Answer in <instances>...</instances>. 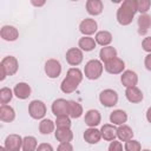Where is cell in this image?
I'll return each instance as SVG.
<instances>
[{
  "instance_id": "obj_23",
  "label": "cell",
  "mask_w": 151,
  "mask_h": 151,
  "mask_svg": "<svg viewBox=\"0 0 151 151\" xmlns=\"http://www.w3.org/2000/svg\"><path fill=\"white\" fill-rule=\"evenodd\" d=\"M0 119L4 123H11L15 119V111L9 105H1L0 106Z\"/></svg>"
},
{
  "instance_id": "obj_24",
  "label": "cell",
  "mask_w": 151,
  "mask_h": 151,
  "mask_svg": "<svg viewBox=\"0 0 151 151\" xmlns=\"http://www.w3.org/2000/svg\"><path fill=\"white\" fill-rule=\"evenodd\" d=\"M99 57H100V60L105 64V63H107V61L117 58V50L113 46L101 47L100 51H99Z\"/></svg>"
},
{
  "instance_id": "obj_1",
  "label": "cell",
  "mask_w": 151,
  "mask_h": 151,
  "mask_svg": "<svg viewBox=\"0 0 151 151\" xmlns=\"http://www.w3.org/2000/svg\"><path fill=\"white\" fill-rule=\"evenodd\" d=\"M83 78H84V74L78 67H71L67 71L66 77L64 78V80L60 84V90L64 93L74 92L78 88L79 84L83 81Z\"/></svg>"
},
{
  "instance_id": "obj_19",
  "label": "cell",
  "mask_w": 151,
  "mask_h": 151,
  "mask_svg": "<svg viewBox=\"0 0 151 151\" xmlns=\"http://www.w3.org/2000/svg\"><path fill=\"white\" fill-rule=\"evenodd\" d=\"M84 139L88 144H97V143H99V140L101 139L100 130H98L96 127H88L84 132Z\"/></svg>"
},
{
  "instance_id": "obj_14",
  "label": "cell",
  "mask_w": 151,
  "mask_h": 151,
  "mask_svg": "<svg viewBox=\"0 0 151 151\" xmlns=\"http://www.w3.org/2000/svg\"><path fill=\"white\" fill-rule=\"evenodd\" d=\"M31 92H32V88H31V86L27 84V83H24V81H21V83H18L15 86H14V88H13V93H14V96L17 97V98H19V99H27L29 96H31Z\"/></svg>"
},
{
  "instance_id": "obj_7",
  "label": "cell",
  "mask_w": 151,
  "mask_h": 151,
  "mask_svg": "<svg viewBox=\"0 0 151 151\" xmlns=\"http://www.w3.org/2000/svg\"><path fill=\"white\" fill-rule=\"evenodd\" d=\"M65 58H66V61L71 66H78L81 64V61L84 59V54L79 47H71L67 50Z\"/></svg>"
},
{
  "instance_id": "obj_12",
  "label": "cell",
  "mask_w": 151,
  "mask_h": 151,
  "mask_svg": "<svg viewBox=\"0 0 151 151\" xmlns=\"http://www.w3.org/2000/svg\"><path fill=\"white\" fill-rule=\"evenodd\" d=\"M84 122H85V124L88 127H96L101 122V114H100V112L98 110H93V109L92 110H88L85 113Z\"/></svg>"
},
{
  "instance_id": "obj_8",
  "label": "cell",
  "mask_w": 151,
  "mask_h": 151,
  "mask_svg": "<svg viewBox=\"0 0 151 151\" xmlns=\"http://www.w3.org/2000/svg\"><path fill=\"white\" fill-rule=\"evenodd\" d=\"M0 66H2L7 73V76H14L17 72H18V68H19V61L13 55H7L2 60H1V64Z\"/></svg>"
},
{
  "instance_id": "obj_39",
  "label": "cell",
  "mask_w": 151,
  "mask_h": 151,
  "mask_svg": "<svg viewBox=\"0 0 151 151\" xmlns=\"http://www.w3.org/2000/svg\"><path fill=\"white\" fill-rule=\"evenodd\" d=\"M37 151H53V147L48 143H41V144L38 145Z\"/></svg>"
},
{
  "instance_id": "obj_30",
  "label": "cell",
  "mask_w": 151,
  "mask_h": 151,
  "mask_svg": "<svg viewBox=\"0 0 151 151\" xmlns=\"http://www.w3.org/2000/svg\"><path fill=\"white\" fill-rule=\"evenodd\" d=\"M83 114V106L76 100H68V116L71 118H79Z\"/></svg>"
},
{
  "instance_id": "obj_21",
  "label": "cell",
  "mask_w": 151,
  "mask_h": 151,
  "mask_svg": "<svg viewBox=\"0 0 151 151\" xmlns=\"http://www.w3.org/2000/svg\"><path fill=\"white\" fill-rule=\"evenodd\" d=\"M104 9V5L100 0H87L86 1V11L90 15H99Z\"/></svg>"
},
{
  "instance_id": "obj_20",
  "label": "cell",
  "mask_w": 151,
  "mask_h": 151,
  "mask_svg": "<svg viewBox=\"0 0 151 151\" xmlns=\"http://www.w3.org/2000/svg\"><path fill=\"white\" fill-rule=\"evenodd\" d=\"M138 33L140 35H145L151 27V15L149 14H140L138 17Z\"/></svg>"
},
{
  "instance_id": "obj_32",
  "label": "cell",
  "mask_w": 151,
  "mask_h": 151,
  "mask_svg": "<svg viewBox=\"0 0 151 151\" xmlns=\"http://www.w3.org/2000/svg\"><path fill=\"white\" fill-rule=\"evenodd\" d=\"M13 91L8 87H2L0 90V103L2 105H7V103H9L13 98Z\"/></svg>"
},
{
  "instance_id": "obj_35",
  "label": "cell",
  "mask_w": 151,
  "mask_h": 151,
  "mask_svg": "<svg viewBox=\"0 0 151 151\" xmlns=\"http://www.w3.org/2000/svg\"><path fill=\"white\" fill-rule=\"evenodd\" d=\"M136 5H137V12H139L140 14H146V12L150 9L151 1L150 0H138V1H136Z\"/></svg>"
},
{
  "instance_id": "obj_34",
  "label": "cell",
  "mask_w": 151,
  "mask_h": 151,
  "mask_svg": "<svg viewBox=\"0 0 151 151\" xmlns=\"http://www.w3.org/2000/svg\"><path fill=\"white\" fill-rule=\"evenodd\" d=\"M124 151H142V145L138 140L130 139V140L125 142Z\"/></svg>"
},
{
  "instance_id": "obj_9",
  "label": "cell",
  "mask_w": 151,
  "mask_h": 151,
  "mask_svg": "<svg viewBox=\"0 0 151 151\" xmlns=\"http://www.w3.org/2000/svg\"><path fill=\"white\" fill-rule=\"evenodd\" d=\"M104 68L106 72H109L110 74H120L124 72L125 68V63L120 59V58H114L107 63L104 64Z\"/></svg>"
},
{
  "instance_id": "obj_44",
  "label": "cell",
  "mask_w": 151,
  "mask_h": 151,
  "mask_svg": "<svg viewBox=\"0 0 151 151\" xmlns=\"http://www.w3.org/2000/svg\"><path fill=\"white\" fill-rule=\"evenodd\" d=\"M0 151H6V149H5V146H1V147H0Z\"/></svg>"
},
{
  "instance_id": "obj_16",
  "label": "cell",
  "mask_w": 151,
  "mask_h": 151,
  "mask_svg": "<svg viewBox=\"0 0 151 151\" xmlns=\"http://www.w3.org/2000/svg\"><path fill=\"white\" fill-rule=\"evenodd\" d=\"M0 35L6 41H15L19 38V31L14 26L5 25L0 31Z\"/></svg>"
},
{
  "instance_id": "obj_42",
  "label": "cell",
  "mask_w": 151,
  "mask_h": 151,
  "mask_svg": "<svg viewBox=\"0 0 151 151\" xmlns=\"http://www.w3.org/2000/svg\"><path fill=\"white\" fill-rule=\"evenodd\" d=\"M146 120L149 122V123H151V106L147 109V111H146Z\"/></svg>"
},
{
  "instance_id": "obj_18",
  "label": "cell",
  "mask_w": 151,
  "mask_h": 151,
  "mask_svg": "<svg viewBox=\"0 0 151 151\" xmlns=\"http://www.w3.org/2000/svg\"><path fill=\"white\" fill-rule=\"evenodd\" d=\"M100 133H101V138H104L107 142H112L116 140L117 137V127L113 124H104L100 129Z\"/></svg>"
},
{
  "instance_id": "obj_5",
  "label": "cell",
  "mask_w": 151,
  "mask_h": 151,
  "mask_svg": "<svg viewBox=\"0 0 151 151\" xmlns=\"http://www.w3.org/2000/svg\"><path fill=\"white\" fill-rule=\"evenodd\" d=\"M99 101L105 107H113L118 103V93L112 88L103 90L99 94Z\"/></svg>"
},
{
  "instance_id": "obj_40",
  "label": "cell",
  "mask_w": 151,
  "mask_h": 151,
  "mask_svg": "<svg viewBox=\"0 0 151 151\" xmlns=\"http://www.w3.org/2000/svg\"><path fill=\"white\" fill-rule=\"evenodd\" d=\"M144 65H145L146 70L151 71V53H149V54L145 57V60H144Z\"/></svg>"
},
{
  "instance_id": "obj_13",
  "label": "cell",
  "mask_w": 151,
  "mask_h": 151,
  "mask_svg": "<svg viewBox=\"0 0 151 151\" xmlns=\"http://www.w3.org/2000/svg\"><path fill=\"white\" fill-rule=\"evenodd\" d=\"M120 81L122 84L127 88V87H132V86H136L137 83H138V76L134 71H131V70H126L122 73L120 76Z\"/></svg>"
},
{
  "instance_id": "obj_29",
  "label": "cell",
  "mask_w": 151,
  "mask_h": 151,
  "mask_svg": "<svg viewBox=\"0 0 151 151\" xmlns=\"http://www.w3.org/2000/svg\"><path fill=\"white\" fill-rule=\"evenodd\" d=\"M55 127V123L48 118L41 119V122L39 123V132L41 134H50L54 131Z\"/></svg>"
},
{
  "instance_id": "obj_36",
  "label": "cell",
  "mask_w": 151,
  "mask_h": 151,
  "mask_svg": "<svg viewBox=\"0 0 151 151\" xmlns=\"http://www.w3.org/2000/svg\"><path fill=\"white\" fill-rule=\"evenodd\" d=\"M107 151H124V150H123V145H122L120 142H118V140H112V142L110 143V145H109Z\"/></svg>"
},
{
  "instance_id": "obj_41",
  "label": "cell",
  "mask_w": 151,
  "mask_h": 151,
  "mask_svg": "<svg viewBox=\"0 0 151 151\" xmlns=\"http://www.w3.org/2000/svg\"><path fill=\"white\" fill-rule=\"evenodd\" d=\"M0 74H1L0 80H5V78L7 77V73H6V71H5V68L2 66H0Z\"/></svg>"
},
{
  "instance_id": "obj_4",
  "label": "cell",
  "mask_w": 151,
  "mask_h": 151,
  "mask_svg": "<svg viewBox=\"0 0 151 151\" xmlns=\"http://www.w3.org/2000/svg\"><path fill=\"white\" fill-rule=\"evenodd\" d=\"M47 109L44 101L41 100H32L28 105V114L33 118V119H44V117L46 116Z\"/></svg>"
},
{
  "instance_id": "obj_46",
  "label": "cell",
  "mask_w": 151,
  "mask_h": 151,
  "mask_svg": "<svg viewBox=\"0 0 151 151\" xmlns=\"http://www.w3.org/2000/svg\"><path fill=\"white\" fill-rule=\"evenodd\" d=\"M142 151H151V150H149V149H145V150H142Z\"/></svg>"
},
{
  "instance_id": "obj_11",
  "label": "cell",
  "mask_w": 151,
  "mask_h": 151,
  "mask_svg": "<svg viewBox=\"0 0 151 151\" xmlns=\"http://www.w3.org/2000/svg\"><path fill=\"white\" fill-rule=\"evenodd\" d=\"M51 110L53 112V114L55 117L58 116H64V114H68V100L63 99V98H58L52 103Z\"/></svg>"
},
{
  "instance_id": "obj_22",
  "label": "cell",
  "mask_w": 151,
  "mask_h": 151,
  "mask_svg": "<svg viewBox=\"0 0 151 151\" xmlns=\"http://www.w3.org/2000/svg\"><path fill=\"white\" fill-rule=\"evenodd\" d=\"M54 137L59 143H70L73 139V132L71 131V129L61 127V129L55 130Z\"/></svg>"
},
{
  "instance_id": "obj_25",
  "label": "cell",
  "mask_w": 151,
  "mask_h": 151,
  "mask_svg": "<svg viewBox=\"0 0 151 151\" xmlns=\"http://www.w3.org/2000/svg\"><path fill=\"white\" fill-rule=\"evenodd\" d=\"M117 137L120 142H127L133 138V131L129 125H119L117 127Z\"/></svg>"
},
{
  "instance_id": "obj_43",
  "label": "cell",
  "mask_w": 151,
  "mask_h": 151,
  "mask_svg": "<svg viewBox=\"0 0 151 151\" xmlns=\"http://www.w3.org/2000/svg\"><path fill=\"white\" fill-rule=\"evenodd\" d=\"M31 4L32 5H34V6H44L45 5V1H40V2H37V1H31Z\"/></svg>"
},
{
  "instance_id": "obj_31",
  "label": "cell",
  "mask_w": 151,
  "mask_h": 151,
  "mask_svg": "<svg viewBox=\"0 0 151 151\" xmlns=\"http://www.w3.org/2000/svg\"><path fill=\"white\" fill-rule=\"evenodd\" d=\"M38 142L33 136H26L22 139V151H37Z\"/></svg>"
},
{
  "instance_id": "obj_45",
  "label": "cell",
  "mask_w": 151,
  "mask_h": 151,
  "mask_svg": "<svg viewBox=\"0 0 151 151\" xmlns=\"http://www.w3.org/2000/svg\"><path fill=\"white\" fill-rule=\"evenodd\" d=\"M6 151H20V150H6Z\"/></svg>"
},
{
  "instance_id": "obj_2",
  "label": "cell",
  "mask_w": 151,
  "mask_h": 151,
  "mask_svg": "<svg viewBox=\"0 0 151 151\" xmlns=\"http://www.w3.org/2000/svg\"><path fill=\"white\" fill-rule=\"evenodd\" d=\"M137 13V5L134 0H125L117 9V21L122 26H127L132 22L134 14Z\"/></svg>"
},
{
  "instance_id": "obj_27",
  "label": "cell",
  "mask_w": 151,
  "mask_h": 151,
  "mask_svg": "<svg viewBox=\"0 0 151 151\" xmlns=\"http://www.w3.org/2000/svg\"><path fill=\"white\" fill-rule=\"evenodd\" d=\"M94 40L98 45L105 47V46H110V44L112 42V34L109 31H99L96 33Z\"/></svg>"
},
{
  "instance_id": "obj_6",
  "label": "cell",
  "mask_w": 151,
  "mask_h": 151,
  "mask_svg": "<svg viewBox=\"0 0 151 151\" xmlns=\"http://www.w3.org/2000/svg\"><path fill=\"white\" fill-rule=\"evenodd\" d=\"M44 70L48 78L54 79V78H58L61 73V64L57 59H48L45 63Z\"/></svg>"
},
{
  "instance_id": "obj_28",
  "label": "cell",
  "mask_w": 151,
  "mask_h": 151,
  "mask_svg": "<svg viewBox=\"0 0 151 151\" xmlns=\"http://www.w3.org/2000/svg\"><path fill=\"white\" fill-rule=\"evenodd\" d=\"M96 40L91 37H81L78 41V47L81 50V51H85V52H90V51H93L96 48Z\"/></svg>"
},
{
  "instance_id": "obj_26",
  "label": "cell",
  "mask_w": 151,
  "mask_h": 151,
  "mask_svg": "<svg viewBox=\"0 0 151 151\" xmlns=\"http://www.w3.org/2000/svg\"><path fill=\"white\" fill-rule=\"evenodd\" d=\"M127 120V113L123 110H114L113 112H111L110 114V122L113 125H123L125 124Z\"/></svg>"
},
{
  "instance_id": "obj_33",
  "label": "cell",
  "mask_w": 151,
  "mask_h": 151,
  "mask_svg": "<svg viewBox=\"0 0 151 151\" xmlns=\"http://www.w3.org/2000/svg\"><path fill=\"white\" fill-rule=\"evenodd\" d=\"M55 126L57 129H61V127H67L70 129L71 127V119L68 117V114H64V116H58L55 118Z\"/></svg>"
},
{
  "instance_id": "obj_15",
  "label": "cell",
  "mask_w": 151,
  "mask_h": 151,
  "mask_svg": "<svg viewBox=\"0 0 151 151\" xmlns=\"http://www.w3.org/2000/svg\"><path fill=\"white\" fill-rule=\"evenodd\" d=\"M22 139L19 134H9L6 137L4 146L6 150H20L22 147Z\"/></svg>"
},
{
  "instance_id": "obj_37",
  "label": "cell",
  "mask_w": 151,
  "mask_h": 151,
  "mask_svg": "<svg viewBox=\"0 0 151 151\" xmlns=\"http://www.w3.org/2000/svg\"><path fill=\"white\" fill-rule=\"evenodd\" d=\"M142 47L145 52L147 53H151V37H146L143 39L142 41Z\"/></svg>"
},
{
  "instance_id": "obj_17",
  "label": "cell",
  "mask_w": 151,
  "mask_h": 151,
  "mask_svg": "<svg viewBox=\"0 0 151 151\" xmlns=\"http://www.w3.org/2000/svg\"><path fill=\"white\" fill-rule=\"evenodd\" d=\"M125 97L130 103L137 104V103H140L143 100L144 94L137 86H132V87H127L125 90Z\"/></svg>"
},
{
  "instance_id": "obj_10",
  "label": "cell",
  "mask_w": 151,
  "mask_h": 151,
  "mask_svg": "<svg viewBox=\"0 0 151 151\" xmlns=\"http://www.w3.org/2000/svg\"><path fill=\"white\" fill-rule=\"evenodd\" d=\"M98 24L92 18H86L79 24V31L84 34V37H90L97 32Z\"/></svg>"
},
{
  "instance_id": "obj_3",
  "label": "cell",
  "mask_w": 151,
  "mask_h": 151,
  "mask_svg": "<svg viewBox=\"0 0 151 151\" xmlns=\"http://www.w3.org/2000/svg\"><path fill=\"white\" fill-rule=\"evenodd\" d=\"M103 70H104V66L100 60L91 59L85 64L84 76L90 80H96V79L100 78V76L103 74Z\"/></svg>"
},
{
  "instance_id": "obj_38",
  "label": "cell",
  "mask_w": 151,
  "mask_h": 151,
  "mask_svg": "<svg viewBox=\"0 0 151 151\" xmlns=\"http://www.w3.org/2000/svg\"><path fill=\"white\" fill-rule=\"evenodd\" d=\"M57 151H73V146L71 143H60Z\"/></svg>"
}]
</instances>
